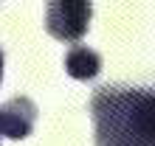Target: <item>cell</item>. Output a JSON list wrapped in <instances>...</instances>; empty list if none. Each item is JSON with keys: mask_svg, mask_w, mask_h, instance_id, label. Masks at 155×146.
Here are the masks:
<instances>
[{"mask_svg": "<svg viewBox=\"0 0 155 146\" xmlns=\"http://www.w3.org/2000/svg\"><path fill=\"white\" fill-rule=\"evenodd\" d=\"M96 146H152L155 98L147 87H102L93 101Z\"/></svg>", "mask_w": 155, "mask_h": 146, "instance_id": "6da1fadb", "label": "cell"}, {"mask_svg": "<svg viewBox=\"0 0 155 146\" xmlns=\"http://www.w3.org/2000/svg\"><path fill=\"white\" fill-rule=\"evenodd\" d=\"M90 17H93V6L85 0H54L45 8V28L62 42H76L85 36Z\"/></svg>", "mask_w": 155, "mask_h": 146, "instance_id": "7a4b0ae2", "label": "cell"}, {"mask_svg": "<svg viewBox=\"0 0 155 146\" xmlns=\"http://www.w3.org/2000/svg\"><path fill=\"white\" fill-rule=\"evenodd\" d=\"M34 121H37V104L25 96H17L0 107V135L12 141L28 138L34 129Z\"/></svg>", "mask_w": 155, "mask_h": 146, "instance_id": "3957f363", "label": "cell"}, {"mask_svg": "<svg viewBox=\"0 0 155 146\" xmlns=\"http://www.w3.org/2000/svg\"><path fill=\"white\" fill-rule=\"evenodd\" d=\"M65 70H68V76H74L79 81L96 79L99 70H102V56L96 51H90L87 45H74L65 53Z\"/></svg>", "mask_w": 155, "mask_h": 146, "instance_id": "277c9868", "label": "cell"}, {"mask_svg": "<svg viewBox=\"0 0 155 146\" xmlns=\"http://www.w3.org/2000/svg\"><path fill=\"white\" fill-rule=\"evenodd\" d=\"M0 79H3V51H0Z\"/></svg>", "mask_w": 155, "mask_h": 146, "instance_id": "5b68a950", "label": "cell"}]
</instances>
